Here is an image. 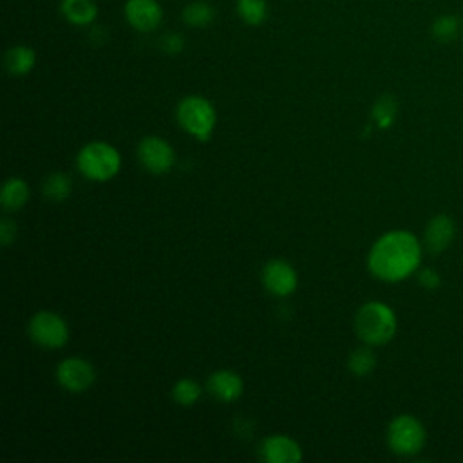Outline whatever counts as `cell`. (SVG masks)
I'll return each mask as SVG.
<instances>
[{
	"instance_id": "cell-1",
	"label": "cell",
	"mask_w": 463,
	"mask_h": 463,
	"mask_svg": "<svg viewBox=\"0 0 463 463\" xmlns=\"http://www.w3.org/2000/svg\"><path fill=\"white\" fill-rule=\"evenodd\" d=\"M420 260V241L405 230H394L382 235L373 244L367 257V266L376 279L398 282L412 275L418 269Z\"/></svg>"
},
{
	"instance_id": "cell-2",
	"label": "cell",
	"mask_w": 463,
	"mask_h": 463,
	"mask_svg": "<svg viewBox=\"0 0 463 463\" xmlns=\"http://www.w3.org/2000/svg\"><path fill=\"white\" fill-rule=\"evenodd\" d=\"M354 329L358 338L364 340L367 345L387 344L396 333V315L383 302H365L356 311Z\"/></svg>"
},
{
	"instance_id": "cell-3",
	"label": "cell",
	"mask_w": 463,
	"mask_h": 463,
	"mask_svg": "<svg viewBox=\"0 0 463 463\" xmlns=\"http://www.w3.org/2000/svg\"><path fill=\"white\" fill-rule=\"evenodd\" d=\"M76 163L85 177L92 181H107L118 174L121 156L112 145L105 141H92L80 150Z\"/></svg>"
},
{
	"instance_id": "cell-4",
	"label": "cell",
	"mask_w": 463,
	"mask_h": 463,
	"mask_svg": "<svg viewBox=\"0 0 463 463\" xmlns=\"http://www.w3.org/2000/svg\"><path fill=\"white\" fill-rule=\"evenodd\" d=\"M179 125L194 137L206 141L215 127L217 114L213 105L203 96H186L177 105Z\"/></svg>"
},
{
	"instance_id": "cell-5",
	"label": "cell",
	"mask_w": 463,
	"mask_h": 463,
	"mask_svg": "<svg viewBox=\"0 0 463 463\" xmlns=\"http://www.w3.org/2000/svg\"><path fill=\"white\" fill-rule=\"evenodd\" d=\"M425 429L411 414L396 416L387 427V445L394 454L414 456L425 445Z\"/></svg>"
},
{
	"instance_id": "cell-6",
	"label": "cell",
	"mask_w": 463,
	"mask_h": 463,
	"mask_svg": "<svg viewBox=\"0 0 463 463\" xmlns=\"http://www.w3.org/2000/svg\"><path fill=\"white\" fill-rule=\"evenodd\" d=\"M29 336L45 349H58L69 340L65 320L52 311H38L29 320Z\"/></svg>"
},
{
	"instance_id": "cell-7",
	"label": "cell",
	"mask_w": 463,
	"mask_h": 463,
	"mask_svg": "<svg viewBox=\"0 0 463 463\" xmlns=\"http://www.w3.org/2000/svg\"><path fill=\"white\" fill-rule=\"evenodd\" d=\"M137 159L152 174H165L172 168L175 154L168 141L157 136H148L137 145Z\"/></svg>"
},
{
	"instance_id": "cell-8",
	"label": "cell",
	"mask_w": 463,
	"mask_h": 463,
	"mask_svg": "<svg viewBox=\"0 0 463 463\" xmlns=\"http://www.w3.org/2000/svg\"><path fill=\"white\" fill-rule=\"evenodd\" d=\"M56 378L60 385L69 392H83L92 385L96 373L90 362L80 356H71L60 362L56 367Z\"/></svg>"
},
{
	"instance_id": "cell-9",
	"label": "cell",
	"mask_w": 463,
	"mask_h": 463,
	"mask_svg": "<svg viewBox=\"0 0 463 463\" xmlns=\"http://www.w3.org/2000/svg\"><path fill=\"white\" fill-rule=\"evenodd\" d=\"M262 284L275 297H288L297 289V271L282 259H271L262 268Z\"/></svg>"
},
{
	"instance_id": "cell-10",
	"label": "cell",
	"mask_w": 463,
	"mask_h": 463,
	"mask_svg": "<svg viewBox=\"0 0 463 463\" xmlns=\"http://www.w3.org/2000/svg\"><path fill=\"white\" fill-rule=\"evenodd\" d=\"M260 458L266 463H297L302 459V450L295 439L273 434L260 443Z\"/></svg>"
},
{
	"instance_id": "cell-11",
	"label": "cell",
	"mask_w": 463,
	"mask_h": 463,
	"mask_svg": "<svg viewBox=\"0 0 463 463\" xmlns=\"http://www.w3.org/2000/svg\"><path fill=\"white\" fill-rule=\"evenodd\" d=\"M125 16L134 29L148 33L159 25L163 11L156 0H128L125 4Z\"/></svg>"
},
{
	"instance_id": "cell-12",
	"label": "cell",
	"mask_w": 463,
	"mask_h": 463,
	"mask_svg": "<svg viewBox=\"0 0 463 463\" xmlns=\"http://www.w3.org/2000/svg\"><path fill=\"white\" fill-rule=\"evenodd\" d=\"M206 389L219 402H233L242 394L244 383L235 371L221 369L208 376Z\"/></svg>"
},
{
	"instance_id": "cell-13",
	"label": "cell",
	"mask_w": 463,
	"mask_h": 463,
	"mask_svg": "<svg viewBox=\"0 0 463 463\" xmlns=\"http://www.w3.org/2000/svg\"><path fill=\"white\" fill-rule=\"evenodd\" d=\"M456 233V226L449 215H434L429 224L425 226V248L430 253H441L443 250L449 248Z\"/></svg>"
},
{
	"instance_id": "cell-14",
	"label": "cell",
	"mask_w": 463,
	"mask_h": 463,
	"mask_svg": "<svg viewBox=\"0 0 463 463\" xmlns=\"http://www.w3.org/2000/svg\"><path fill=\"white\" fill-rule=\"evenodd\" d=\"M34 51L27 45H14L4 56V67L11 76H24L34 67Z\"/></svg>"
},
{
	"instance_id": "cell-15",
	"label": "cell",
	"mask_w": 463,
	"mask_h": 463,
	"mask_svg": "<svg viewBox=\"0 0 463 463\" xmlns=\"http://www.w3.org/2000/svg\"><path fill=\"white\" fill-rule=\"evenodd\" d=\"M60 11L74 25H89L98 16L94 0H61Z\"/></svg>"
},
{
	"instance_id": "cell-16",
	"label": "cell",
	"mask_w": 463,
	"mask_h": 463,
	"mask_svg": "<svg viewBox=\"0 0 463 463\" xmlns=\"http://www.w3.org/2000/svg\"><path fill=\"white\" fill-rule=\"evenodd\" d=\"M29 199V186L20 177H9L2 188V206L5 210H18Z\"/></svg>"
},
{
	"instance_id": "cell-17",
	"label": "cell",
	"mask_w": 463,
	"mask_h": 463,
	"mask_svg": "<svg viewBox=\"0 0 463 463\" xmlns=\"http://www.w3.org/2000/svg\"><path fill=\"white\" fill-rule=\"evenodd\" d=\"M42 194L52 203H61L71 194V179L63 172H52L43 179Z\"/></svg>"
},
{
	"instance_id": "cell-18",
	"label": "cell",
	"mask_w": 463,
	"mask_h": 463,
	"mask_svg": "<svg viewBox=\"0 0 463 463\" xmlns=\"http://www.w3.org/2000/svg\"><path fill=\"white\" fill-rule=\"evenodd\" d=\"M347 367L356 376H367L376 367V356L371 347H358L349 354Z\"/></svg>"
},
{
	"instance_id": "cell-19",
	"label": "cell",
	"mask_w": 463,
	"mask_h": 463,
	"mask_svg": "<svg viewBox=\"0 0 463 463\" xmlns=\"http://www.w3.org/2000/svg\"><path fill=\"white\" fill-rule=\"evenodd\" d=\"M396 110H398L396 98L391 94H383L376 99V103L373 107V119L376 121V125L380 128H387L389 125H392Z\"/></svg>"
},
{
	"instance_id": "cell-20",
	"label": "cell",
	"mask_w": 463,
	"mask_h": 463,
	"mask_svg": "<svg viewBox=\"0 0 463 463\" xmlns=\"http://www.w3.org/2000/svg\"><path fill=\"white\" fill-rule=\"evenodd\" d=\"M237 13L248 25H260L268 16V7L264 0H239Z\"/></svg>"
},
{
	"instance_id": "cell-21",
	"label": "cell",
	"mask_w": 463,
	"mask_h": 463,
	"mask_svg": "<svg viewBox=\"0 0 463 463\" xmlns=\"http://www.w3.org/2000/svg\"><path fill=\"white\" fill-rule=\"evenodd\" d=\"M432 36L441 42V43H449L452 42L458 33H459V18L454 14H441L432 22Z\"/></svg>"
},
{
	"instance_id": "cell-22",
	"label": "cell",
	"mask_w": 463,
	"mask_h": 463,
	"mask_svg": "<svg viewBox=\"0 0 463 463\" xmlns=\"http://www.w3.org/2000/svg\"><path fill=\"white\" fill-rule=\"evenodd\" d=\"M199 396H201V385L192 378H181L172 387V398L183 407L194 405L199 400Z\"/></svg>"
},
{
	"instance_id": "cell-23",
	"label": "cell",
	"mask_w": 463,
	"mask_h": 463,
	"mask_svg": "<svg viewBox=\"0 0 463 463\" xmlns=\"http://www.w3.org/2000/svg\"><path fill=\"white\" fill-rule=\"evenodd\" d=\"M213 16H215V11L212 9V5L204 2H194L186 5L183 11V20L192 27H204L213 20Z\"/></svg>"
},
{
	"instance_id": "cell-24",
	"label": "cell",
	"mask_w": 463,
	"mask_h": 463,
	"mask_svg": "<svg viewBox=\"0 0 463 463\" xmlns=\"http://www.w3.org/2000/svg\"><path fill=\"white\" fill-rule=\"evenodd\" d=\"M16 237V224L14 221H11L9 217H4L0 221V241H2V246H9Z\"/></svg>"
},
{
	"instance_id": "cell-25",
	"label": "cell",
	"mask_w": 463,
	"mask_h": 463,
	"mask_svg": "<svg viewBox=\"0 0 463 463\" xmlns=\"http://www.w3.org/2000/svg\"><path fill=\"white\" fill-rule=\"evenodd\" d=\"M418 282L425 288V289H436L439 286V275L430 269V268H425L418 273Z\"/></svg>"
},
{
	"instance_id": "cell-26",
	"label": "cell",
	"mask_w": 463,
	"mask_h": 463,
	"mask_svg": "<svg viewBox=\"0 0 463 463\" xmlns=\"http://www.w3.org/2000/svg\"><path fill=\"white\" fill-rule=\"evenodd\" d=\"M161 47L166 51V52H170V54H175V52H179L181 49H183V38H181V34H165L163 36V40H161Z\"/></svg>"
},
{
	"instance_id": "cell-27",
	"label": "cell",
	"mask_w": 463,
	"mask_h": 463,
	"mask_svg": "<svg viewBox=\"0 0 463 463\" xmlns=\"http://www.w3.org/2000/svg\"><path fill=\"white\" fill-rule=\"evenodd\" d=\"M461 38H463V33H461Z\"/></svg>"
}]
</instances>
